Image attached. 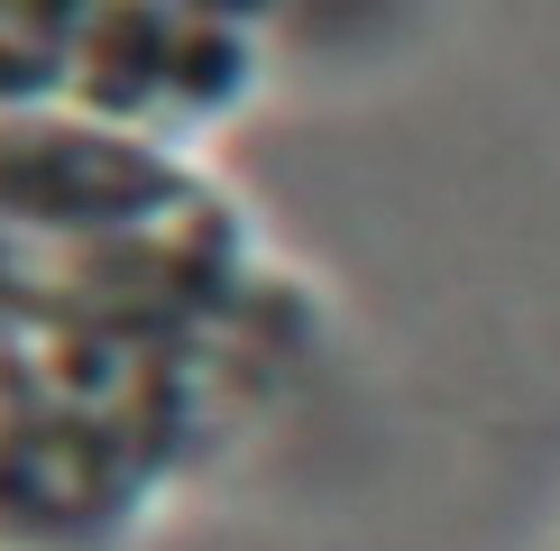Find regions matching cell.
<instances>
[{"label": "cell", "instance_id": "7a4b0ae2", "mask_svg": "<svg viewBox=\"0 0 560 551\" xmlns=\"http://www.w3.org/2000/svg\"><path fill=\"white\" fill-rule=\"evenodd\" d=\"M175 28H184V19L166 10V0H110V10L92 19L83 56H74V92H83L92 120H138L148 102H166Z\"/></svg>", "mask_w": 560, "mask_h": 551}, {"label": "cell", "instance_id": "5b68a950", "mask_svg": "<svg viewBox=\"0 0 560 551\" xmlns=\"http://www.w3.org/2000/svg\"><path fill=\"white\" fill-rule=\"evenodd\" d=\"M175 19H194V28H258L276 0H166Z\"/></svg>", "mask_w": 560, "mask_h": 551}, {"label": "cell", "instance_id": "6da1fadb", "mask_svg": "<svg viewBox=\"0 0 560 551\" xmlns=\"http://www.w3.org/2000/svg\"><path fill=\"white\" fill-rule=\"evenodd\" d=\"M184 202V175L166 156L129 148L110 129H0V212L19 221H65V230H138Z\"/></svg>", "mask_w": 560, "mask_h": 551}, {"label": "cell", "instance_id": "3957f363", "mask_svg": "<svg viewBox=\"0 0 560 551\" xmlns=\"http://www.w3.org/2000/svg\"><path fill=\"white\" fill-rule=\"evenodd\" d=\"M240 83H248V37H240V28H194V19H184V28H175L166 102H184V110H221Z\"/></svg>", "mask_w": 560, "mask_h": 551}, {"label": "cell", "instance_id": "277c9868", "mask_svg": "<svg viewBox=\"0 0 560 551\" xmlns=\"http://www.w3.org/2000/svg\"><path fill=\"white\" fill-rule=\"evenodd\" d=\"M74 83V56L46 37H10L0 28V102H46V92Z\"/></svg>", "mask_w": 560, "mask_h": 551}]
</instances>
